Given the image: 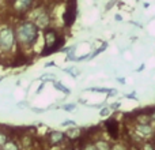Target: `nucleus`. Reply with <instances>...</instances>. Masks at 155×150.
<instances>
[{
	"label": "nucleus",
	"instance_id": "16",
	"mask_svg": "<svg viewBox=\"0 0 155 150\" xmlns=\"http://www.w3.org/2000/svg\"><path fill=\"white\" fill-rule=\"evenodd\" d=\"M150 121H153V123H155V111H154V112L150 115Z\"/></svg>",
	"mask_w": 155,
	"mask_h": 150
},
{
	"label": "nucleus",
	"instance_id": "7",
	"mask_svg": "<svg viewBox=\"0 0 155 150\" xmlns=\"http://www.w3.org/2000/svg\"><path fill=\"white\" fill-rule=\"evenodd\" d=\"M48 138H49V142H51L52 145H57V143H60V142L64 141L65 135L63 134V132H60V131H52L51 134H49Z\"/></svg>",
	"mask_w": 155,
	"mask_h": 150
},
{
	"label": "nucleus",
	"instance_id": "5",
	"mask_svg": "<svg viewBox=\"0 0 155 150\" xmlns=\"http://www.w3.org/2000/svg\"><path fill=\"white\" fill-rule=\"evenodd\" d=\"M33 2L34 0H15L14 2V10L16 12H26L33 5Z\"/></svg>",
	"mask_w": 155,
	"mask_h": 150
},
{
	"label": "nucleus",
	"instance_id": "4",
	"mask_svg": "<svg viewBox=\"0 0 155 150\" xmlns=\"http://www.w3.org/2000/svg\"><path fill=\"white\" fill-rule=\"evenodd\" d=\"M75 19H76V4H75V0H71L64 14L65 26H71L75 22Z\"/></svg>",
	"mask_w": 155,
	"mask_h": 150
},
{
	"label": "nucleus",
	"instance_id": "12",
	"mask_svg": "<svg viewBox=\"0 0 155 150\" xmlns=\"http://www.w3.org/2000/svg\"><path fill=\"white\" fill-rule=\"evenodd\" d=\"M2 150H18V145L15 142H5L4 145L2 146Z\"/></svg>",
	"mask_w": 155,
	"mask_h": 150
},
{
	"label": "nucleus",
	"instance_id": "8",
	"mask_svg": "<svg viewBox=\"0 0 155 150\" xmlns=\"http://www.w3.org/2000/svg\"><path fill=\"white\" fill-rule=\"evenodd\" d=\"M106 128H107V131H109V134L112 135L113 138H117L118 137V123L116 120H109V121H106Z\"/></svg>",
	"mask_w": 155,
	"mask_h": 150
},
{
	"label": "nucleus",
	"instance_id": "17",
	"mask_svg": "<svg viewBox=\"0 0 155 150\" xmlns=\"http://www.w3.org/2000/svg\"><path fill=\"white\" fill-rule=\"evenodd\" d=\"M68 150H72V149H68Z\"/></svg>",
	"mask_w": 155,
	"mask_h": 150
},
{
	"label": "nucleus",
	"instance_id": "14",
	"mask_svg": "<svg viewBox=\"0 0 155 150\" xmlns=\"http://www.w3.org/2000/svg\"><path fill=\"white\" fill-rule=\"evenodd\" d=\"M5 142H7V135H5L4 132L0 131V148H2V146L4 145Z\"/></svg>",
	"mask_w": 155,
	"mask_h": 150
},
{
	"label": "nucleus",
	"instance_id": "13",
	"mask_svg": "<svg viewBox=\"0 0 155 150\" xmlns=\"http://www.w3.org/2000/svg\"><path fill=\"white\" fill-rule=\"evenodd\" d=\"M80 149L82 150H97L95 145H93V143H83V145H80Z\"/></svg>",
	"mask_w": 155,
	"mask_h": 150
},
{
	"label": "nucleus",
	"instance_id": "11",
	"mask_svg": "<svg viewBox=\"0 0 155 150\" xmlns=\"http://www.w3.org/2000/svg\"><path fill=\"white\" fill-rule=\"evenodd\" d=\"M79 130L78 128H70L67 131V137L68 138H71V139H78L79 138Z\"/></svg>",
	"mask_w": 155,
	"mask_h": 150
},
{
	"label": "nucleus",
	"instance_id": "3",
	"mask_svg": "<svg viewBox=\"0 0 155 150\" xmlns=\"http://www.w3.org/2000/svg\"><path fill=\"white\" fill-rule=\"evenodd\" d=\"M15 40H16V34L14 33L12 29L5 27V29L0 30V49L3 52L10 51L14 46V44H15Z\"/></svg>",
	"mask_w": 155,
	"mask_h": 150
},
{
	"label": "nucleus",
	"instance_id": "9",
	"mask_svg": "<svg viewBox=\"0 0 155 150\" xmlns=\"http://www.w3.org/2000/svg\"><path fill=\"white\" fill-rule=\"evenodd\" d=\"M49 23V15L48 12H41L40 15L35 18V25L40 27H46Z\"/></svg>",
	"mask_w": 155,
	"mask_h": 150
},
{
	"label": "nucleus",
	"instance_id": "2",
	"mask_svg": "<svg viewBox=\"0 0 155 150\" xmlns=\"http://www.w3.org/2000/svg\"><path fill=\"white\" fill-rule=\"evenodd\" d=\"M63 44H64V38L59 37L53 29H48L45 32V48L42 51V55H49L54 51H59Z\"/></svg>",
	"mask_w": 155,
	"mask_h": 150
},
{
	"label": "nucleus",
	"instance_id": "15",
	"mask_svg": "<svg viewBox=\"0 0 155 150\" xmlns=\"http://www.w3.org/2000/svg\"><path fill=\"white\" fill-rule=\"evenodd\" d=\"M142 150H155V146L153 145V143H144Z\"/></svg>",
	"mask_w": 155,
	"mask_h": 150
},
{
	"label": "nucleus",
	"instance_id": "6",
	"mask_svg": "<svg viewBox=\"0 0 155 150\" xmlns=\"http://www.w3.org/2000/svg\"><path fill=\"white\" fill-rule=\"evenodd\" d=\"M136 132L140 135V137H143V138H146V137H150L151 134L154 132V128H153V126H150L148 123H144V124H137L136 126Z\"/></svg>",
	"mask_w": 155,
	"mask_h": 150
},
{
	"label": "nucleus",
	"instance_id": "1",
	"mask_svg": "<svg viewBox=\"0 0 155 150\" xmlns=\"http://www.w3.org/2000/svg\"><path fill=\"white\" fill-rule=\"evenodd\" d=\"M37 26L30 22H25L16 30V38L22 45H33L37 41Z\"/></svg>",
	"mask_w": 155,
	"mask_h": 150
},
{
	"label": "nucleus",
	"instance_id": "10",
	"mask_svg": "<svg viewBox=\"0 0 155 150\" xmlns=\"http://www.w3.org/2000/svg\"><path fill=\"white\" fill-rule=\"evenodd\" d=\"M95 148H97V150H112V146L107 142H105V141H98V142L95 143Z\"/></svg>",
	"mask_w": 155,
	"mask_h": 150
}]
</instances>
